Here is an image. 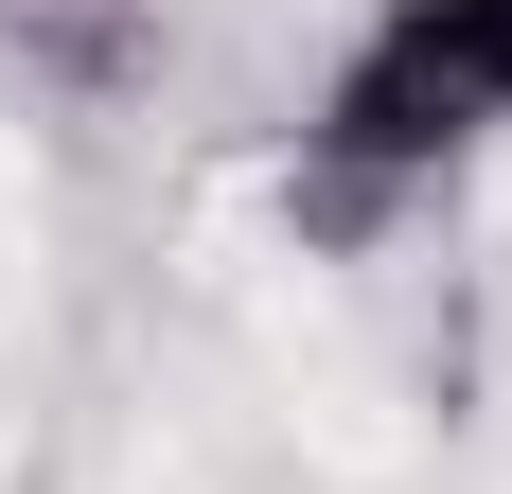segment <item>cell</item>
Masks as SVG:
<instances>
[{
  "label": "cell",
  "instance_id": "6da1fadb",
  "mask_svg": "<svg viewBox=\"0 0 512 494\" xmlns=\"http://www.w3.org/2000/svg\"><path fill=\"white\" fill-rule=\"evenodd\" d=\"M477 159H512V0H354V36L301 89V142H283V212L354 247L389 212L460 195Z\"/></svg>",
  "mask_w": 512,
  "mask_h": 494
},
{
  "label": "cell",
  "instance_id": "7a4b0ae2",
  "mask_svg": "<svg viewBox=\"0 0 512 494\" xmlns=\"http://www.w3.org/2000/svg\"><path fill=\"white\" fill-rule=\"evenodd\" d=\"M159 53H177L159 0H0V89H18V106H71V124L142 106Z\"/></svg>",
  "mask_w": 512,
  "mask_h": 494
}]
</instances>
